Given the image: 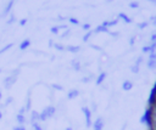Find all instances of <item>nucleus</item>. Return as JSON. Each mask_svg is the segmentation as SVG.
<instances>
[{
	"label": "nucleus",
	"mask_w": 156,
	"mask_h": 130,
	"mask_svg": "<svg viewBox=\"0 0 156 130\" xmlns=\"http://www.w3.org/2000/svg\"><path fill=\"white\" fill-rule=\"evenodd\" d=\"M55 112H56V108H55L54 106H46V107L39 113V121H45V120L52 118L54 114H55Z\"/></svg>",
	"instance_id": "f257e3e1"
},
{
	"label": "nucleus",
	"mask_w": 156,
	"mask_h": 130,
	"mask_svg": "<svg viewBox=\"0 0 156 130\" xmlns=\"http://www.w3.org/2000/svg\"><path fill=\"white\" fill-rule=\"evenodd\" d=\"M18 74H20V69L17 68L16 70H13V72H12V74H11V75H9V77H6V78H5V80H4V86H5V89H6V90L11 89V87H12V85L17 81V77H18Z\"/></svg>",
	"instance_id": "f03ea898"
},
{
	"label": "nucleus",
	"mask_w": 156,
	"mask_h": 130,
	"mask_svg": "<svg viewBox=\"0 0 156 130\" xmlns=\"http://www.w3.org/2000/svg\"><path fill=\"white\" fill-rule=\"evenodd\" d=\"M82 112L85 117V126L87 128H90L93 126V120H91V109L88 107V106H83L82 107Z\"/></svg>",
	"instance_id": "7ed1b4c3"
},
{
	"label": "nucleus",
	"mask_w": 156,
	"mask_h": 130,
	"mask_svg": "<svg viewBox=\"0 0 156 130\" xmlns=\"http://www.w3.org/2000/svg\"><path fill=\"white\" fill-rule=\"evenodd\" d=\"M104 126H105V120L102 117H99L95 119V121H93V129L104 130Z\"/></svg>",
	"instance_id": "20e7f679"
},
{
	"label": "nucleus",
	"mask_w": 156,
	"mask_h": 130,
	"mask_svg": "<svg viewBox=\"0 0 156 130\" xmlns=\"http://www.w3.org/2000/svg\"><path fill=\"white\" fill-rule=\"evenodd\" d=\"M133 86H134V84H133L132 80L126 79V80L122 83V90H123V91H130V90L133 89Z\"/></svg>",
	"instance_id": "39448f33"
},
{
	"label": "nucleus",
	"mask_w": 156,
	"mask_h": 130,
	"mask_svg": "<svg viewBox=\"0 0 156 130\" xmlns=\"http://www.w3.org/2000/svg\"><path fill=\"white\" fill-rule=\"evenodd\" d=\"M106 77H107V73H106V72H101V73L96 77V79H95V84H96V85H101V84L105 81Z\"/></svg>",
	"instance_id": "423d86ee"
},
{
	"label": "nucleus",
	"mask_w": 156,
	"mask_h": 130,
	"mask_svg": "<svg viewBox=\"0 0 156 130\" xmlns=\"http://www.w3.org/2000/svg\"><path fill=\"white\" fill-rule=\"evenodd\" d=\"M117 18H118V19H122L123 22H126V23H128V24L133 22V19H132L128 15H126L124 12H119V13H118V16H117Z\"/></svg>",
	"instance_id": "0eeeda50"
},
{
	"label": "nucleus",
	"mask_w": 156,
	"mask_h": 130,
	"mask_svg": "<svg viewBox=\"0 0 156 130\" xmlns=\"http://www.w3.org/2000/svg\"><path fill=\"white\" fill-rule=\"evenodd\" d=\"M79 94H80V92H79L78 89H72V90H69V91L67 92V98H68V100H73V98L78 97Z\"/></svg>",
	"instance_id": "6e6552de"
},
{
	"label": "nucleus",
	"mask_w": 156,
	"mask_h": 130,
	"mask_svg": "<svg viewBox=\"0 0 156 130\" xmlns=\"http://www.w3.org/2000/svg\"><path fill=\"white\" fill-rule=\"evenodd\" d=\"M118 18H113V19H110V21H104L102 22V26L107 27V28H111V27H115L117 23H118Z\"/></svg>",
	"instance_id": "1a4fd4ad"
},
{
	"label": "nucleus",
	"mask_w": 156,
	"mask_h": 130,
	"mask_svg": "<svg viewBox=\"0 0 156 130\" xmlns=\"http://www.w3.org/2000/svg\"><path fill=\"white\" fill-rule=\"evenodd\" d=\"M66 51L72 52V53H78L80 51V46H78V45H67L66 46Z\"/></svg>",
	"instance_id": "9d476101"
},
{
	"label": "nucleus",
	"mask_w": 156,
	"mask_h": 130,
	"mask_svg": "<svg viewBox=\"0 0 156 130\" xmlns=\"http://www.w3.org/2000/svg\"><path fill=\"white\" fill-rule=\"evenodd\" d=\"M93 33H110V29H108L107 27L100 24V26H98V27L93 30Z\"/></svg>",
	"instance_id": "9b49d317"
},
{
	"label": "nucleus",
	"mask_w": 156,
	"mask_h": 130,
	"mask_svg": "<svg viewBox=\"0 0 156 130\" xmlns=\"http://www.w3.org/2000/svg\"><path fill=\"white\" fill-rule=\"evenodd\" d=\"M29 121H30V124H33V123H35V121H39V112H37V111H32V112H30Z\"/></svg>",
	"instance_id": "f8f14e48"
},
{
	"label": "nucleus",
	"mask_w": 156,
	"mask_h": 130,
	"mask_svg": "<svg viewBox=\"0 0 156 130\" xmlns=\"http://www.w3.org/2000/svg\"><path fill=\"white\" fill-rule=\"evenodd\" d=\"M29 46H30V40H29V39H24V40H22L21 44H20V50L24 51V50H27Z\"/></svg>",
	"instance_id": "ddd939ff"
},
{
	"label": "nucleus",
	"mask_w": 156,
	"mask_h": 130,
	"mask_svg": "<svg viewBox=\"0 0 156 130\" xmlns=\"http://www.w3.org/2000/svg\"><path fill=\"white\" fill-rule=\"evenodd\" d=\"M146 67H147V69H150V70H156V60H147L146 61Z\"/></svg>",
	"instance_id": "4468645a"
},
{
	"label": "nucleus",
	"mask_w": 156,
	"mask_h": 130,
	"mask_svg": "<svg viewBox=\"0 0 156 130\" xmlns=\"http://www.w3.org/2000/svg\"><path fill=\"white\" fill-rule=\"evenodd\" d=\"M26 112H29L32 109V98H30V91L28 92V96H27V102H26Z\"/></svg>",
	"instance_id": "2eb2a0df"
},
{
	"label": "nucleus",
	"mask_w": 156,
	"mask_h": 130,
	"mask_svg": "<svg viewBox=\"0 0 156 130\" xmlns=\"http://www.w3.org/2000/svg\"><path fill=\"white\" fill-rule=\"evenodd\" d=\"M16 121L18 123V125H23L27 121V119H26L24 114H17L16 115Z\"/></svg>",
	"instance_id": "dca6fc26"
},
{
	"label": "nucleus",
	"mask_w": 156,
	"mask_h": 130,
	"mask_svg": "<svg viewBox=\"0 0 156 130\" xmlns=\"http://www.w3.org/2000/svg\"><path fill=\"white\" fill-rule=\"evenodd\" d=\"M13 4H15V0H10V1L7 2V5H6V7H5V10H4L2 15H7V13H9L10 11H11V9H12Z\"/></svg>",
	"instance_id": "f3484780"
},
{
	"label": "nucleus",
	"mask_w": 156,
	"mask_h": 130,
	"mask_svg": "<svg viewBox=\"0 0 156 130\" xmlns=\"http://www.w3.org/2000/svg\"><path fill=\"white\" fill-rule=\"evenodd\" d=\"M149 21H143V22H140V23H138L136 24V28L138 29H140V30H143V29H145V28H147L149 27Z\"/></svg>",
	"instance_id": "a211bd4d"
},
{
	"label": "nucleus",
	"mask_w": 156,
	"mask_h": 130,
	"mask_svg": "<svg viewBox=\"0 0 156 130\" xmlns=\"http://www.w3.org/2000/svg\"><path fill=\"white\" fill-rule=\"evenodd\" d=\"M72 67H73L74 70L79 72V70H80V62H79L78 60H73V61H72Z\"/></svg>",
	"instance_id": "6ab92c4d"
},
{
	"label": "nucleus",
	"mask_w": 156,
	"mask_h": 130,
	"mask_svg": "<svg viewBox=\"0 0 156 130\" xmlns=\"http://www.w3.org/2000/svg\"><path fill=\"white\" fill-rule=\"evenodd\" d=\"M12 46H13V44H12V43H10V44H6V45H5L2 49H0V55H2V53H5L6 51H9V50H10Z\"/></svg>",
	"instance_id": "aec40b11"
},
{
	"label": "nucleus",
	"mask_w": 156,
	"mask_h": 130,
	"mask_svg": "<svg viewBox=\"0 0 156 130\" xmlns=\"http://www.w3.org/2000/svg\"><path fill=\"white\" fill-rule=\"evenodd\" d=\"M129 69H130V72H132L133 74H138V73L140 72V67H139V66H136V64H132Z\"/></svg>",
	"instance_id": "412c9836"
},
{
	"label": "nucleus",
	"mask_w": 156,
	"mask_h": 130,
	"mask_svg": "<svg viewBox=\"0 0 156 130\" xmlns=\"http://www.w3.org/2000/svg\"><path fill=\"white\" fill-rule=\"evenodd\" d=\"M141 52H143V53H151V52H152V50H151L150 44H149V45L143 46V47H141Z\"/></svg>",
	"instance_id": "4be33fe9"
},
{
	"label": "nucleus",
	"mask_w": 156,
	"mask_h": 130,
	"mask_svg": "<svg viewBox=\"0 0 156 130\" xmlns=\"http://www.w3.org/2000/svg\"><path fill=\"white\" fill-rule=\"evenodd\" d=\"M91 34H93V30H88V32H87V33L83 35V41H84V43H87V41L90 39Z\"/></svg>",
	"instance_id": "5701e85b"
},
{
	"label": "nucleus",
	"mask_w": 156,
	"mask_h": 130,
	"mask_svg": "<svg viewBox=\"0 0 156 130\" xmlns=\"http://www.w3.org/2000/svg\"><path fill=\"white\" fill-rule=\"evenodd\" d=\"M54 47H55L57 51H65V50H66V46H63L62 44H57V43L54 44Z\"/></svg>",
	"instance_id": "b1692460"
},
{
	"label": "nucleus",
	"mask_w": 156,
	"mask_h": 130,
	"mask_svg": "<svg viewBox=\"0 0 156 130\" xmlns=\"http://www.w3.org/2000/svg\"><path fill=\"white\" fill-rule=\"evenodd\" d=\"M32 128H33V130H43V128H41V125H40V121L33 123V124H32Z\"/></svg>",
	"instance_id": "393cba45"
},
{
	"label": "nucleus",
	"mask_w": 156,
	"mask_h": 130,
	"mask_svg": "<svg viewBox=\"0 0 156 130\" xmlns=\"http://www.w3.org/2000/svg\"><path fill=\"white\" fill-rule=\"evenodd\" d=\"M139 6H140V4L138 1H130L129 2V7L130 9H139Z\"/></svg>",
	"instance_id": "a878e982"
},
{
	"label": "nucleus",
	"mask_w": 156,
	"mask_h": 130,
	"mask_svg": "<svg viewBox=\"0 0 156 130\" xmlns=\"http://www.w3.org/2000/svg\"><path fill=\"white\" fill-rule=\"evenodd\" d=\"M143 62H144V57H143V56H139V57H138V58L135 60V62H134V64H136V66H139V67H140Z\"/></svg>",
	"instance_id": "bb28decb"
},
{
	"label": "nucleus",
	"mask_w": 156,
	"mask_h": 130,
	"mask_svg": "<svg viewBox=\"0 0 156 130\" xmlns=\"http://www.w3.org/2000/svg\"><path fill=\"white\" fill-rule=\"evenodd\" d=\"M50 32H51L52 34H58V32H60V28H58V26H54V27H51Z\"/></svg>",
	"instance_id": "cd10ccee"
},
{
	"label": "nucleus",
	"mask_w": 156,
	"mask_h": 130,
	"mask_svg": "<svg viewBox=\"0 0 156 130\" xmlns=\"http://www.w3.org/2000/svg\"><path fill=\"white\" fill-rule=\"evenodd\" d=\"M68 22H69V23H72V24H76V26H78V24H79V21H78L77 18H74V17L68 18Z\"/></svg>",
	"instance_id": "c85d7f7f"
},
{
	"label": "nucleus",
	"mask_w": 156,
	"mask_h": 130,
	"mask_svg": "<svg viewBox=\"0 0 156 130\" xmlns=\"http://www.w3.org/2000/svg\"><path fill=\"white\" fill-rule=\"evenodd\" d=\"M51 86H52L55 90H58V91H63V86H62V85H60V84H52Z\"/></svg>",
	"instance_id": "c756f323"
},
{
	"label": "nucleus",
	"mask_w": 156,
	"mask_h": 130,
	"mask_svg": "<svg viewBox=\"0 0 156 130\" xmlns=\"http://www.w3.org/2000/svg\"><path fill=\"white\" fill-rule=\"evenodd\" d=\"M82 29H83V30H85V32L90 30V24H89V23H84V24L82 26Z\"/></svg>",
	"instance_id": "7c9ffc66"
},
{
	"label": "nucleus",
	"mask_w": 156,
	"mask_h": 130,
	"mask_svg": "<svg viewBox=\"0 0 156 130\" xmlns=\"http://www.w3.org/2000/svg\"><path fill=\"white\" fill-rule=\"evenodd\" d=\"M15 21H16V18H15V16H13V15H11V16H10V18L7 19V24H12V23H13Z\"/></svg>",
	"instance_id": "2f4dec72"
},
{
	"label": "nucleus",
	"mask_w": 156,
	"mask_h": 130,
	"mask_svg": "<svg viewBox=\"0 0 156 130\" xmlns=\"http://www.w3.org/2000/svg\"><path fill=\"white\" fill-rule=\"evenodd\" d=\"M69 33H71V30H69L68 28H67V29H65V32L61 34V38H66L67 35H69Z\"/></svg>",
	"instance_id": "473e14b6"
},
{
	"label": "nucleus",
	"mask_w": 156,
	"mask_h": 130,
	"mask_svg": "<svg viewBox=\"0 0 156 130\" xmlns=\"http://www.w3.org/2000/svg\"><path fill=\"white\" fill-rule=\"evenodd\" d=\"M135 40H136V36H134V35H133V36H130V39H129V45H130V46H133V45L135 44Z\"/></svg>",
	"instance_id": "72a5a7b5"
},
{
	"label": "nucleus",
	"mask_w": 156,
	"mask_h": 130,
	"mask_svg": "<svg viewBox=\"0 0 156 130\" xmlns=\"http://www.w3.org/2000/svg\"><path fill=\"white\" fill-rule=\"evenodd\" d=\"M149 23H151L152 26H156V16H152V17H150V19H149Z\"/></svg>",
	"instance_id": "f704fd0d"
},
{
	"label": "nucleus",
	"mask_w": 156,
	"mask_h": 130,
	"mask_svg": "<svg viewBox=\"0 0 156 130\" xmlns=\"http://www.w3.org/2000/svg\"><path fill=\"white\" fill-rule=\"evenodd\" d=\"M150 43H156V32L151 34V36H150Z\"/></svg>",
	"instance_id": "c9c22d12"
},
{
	"label": "nucleus",
	"mask_w": 156,
	"mask_h": 130,
	"mask_svg": "<svg viewBox=\"0 0 156 130\" xmlns=\"http://www.w3.org/2000/svg\"><path fill=\"white\" fill-rule=\"evenodd\" d=\"M12 130H27V129L24 128V125H16Z\"/></svg>",
	"instance_id": "e433bc0d"
},
{
	"label": "nucleus",
	"mask_w": 156,
	"mask_h": 130,
	"mask_svg": "<svg viewBox=\"0 0 156 130\" xmlns=\"http://www.w3.org/2000/svg\"><path fill=\"white\" fill-rule=\"evenodd\" d=\"M90 80H91L90 77H84V78H82V83H89Z\"/></svg>",
	"instance_id": "4c0bfd02"
},
{
	"label": "nucleus",
	"mask_w": 156,
	"mask_h": 130,
	"mask_svg": "<svg viewBox=\"0 0 156 130\" xmlns=\"http://www.w3.org/2000/svg\"><path fill=\"white\" fill-rule=\"evenodd\" d=\"M90 46H91V47H93L94 50H98V51H102V49H101L100 46H98V45H94V44H91Z\"/></svg>",
	"instance_id": "58836bf2"
},
{
	"label": "nucleus",
	"mask_w": 156,
	"mask_h": 130,
	"mask_svg": "<svg viewBox=\"0 0 156 130\" xmlns=\"http://www.w3.org/2000/svg\"><path fill=\"white\" fill-rule=\"evenodd\" d=\"M149 58H150V60H156V52L149 53Z\"/></svg>",
	"instance_id": "ea45409f"
},
{
	"label": "nucleus",
	"mask_w": 156,
	"mask_h": 130,
	"mask_svg": "<svg viewBox=\"0 0 156 130\" xmlns=\"http://www.w3.org/2000/svg\"><path fill=\"white\" fill-rule=\"evenodd\" d=\"M26 23H27V18H23V19L20 21V26H24Z\"/></svg>",
	"instance_id": "a19ab883"
},
{
	"label": "nucleus",
	"mask_w": 156,
	"mask_h": 130,
	"mask_svg": "<svg viewBox=\"0 0 156 130\" xmlns=\"http://www.w3.org/2000/svg\"><path fill=\"white\" fill-rule=\"evenodd\" d=\"M12 101H13V98H12V97H7V100H6V103H5V104H9V103H11Z\"/></svg>",
	"instance_id": "79ce46f5"
},
{
	"label": "nucleus",
	"mask_w": 156,
	"mask_h": 130,
	"mask_svg": "<svg viewBox=\"0 0 156 130\" xmlns=\"http://www.w3.org/2000/svg\"><path fill=\"white\" fill-rule=\"evenodd\" d=\"M24 112H26V108H24V107H22V108L18 111V114H24Z\"/></svg>",
	"instance_id": "37998d69"
},
{
	"label": "nucleus",
	"mask_w": 156,
	"mask_h": 130,
	"mask_svg": "<svg viewBox=\"0 0 156 130\" xmlns=\"http://www.w3.org/2000/svg\"><path fill=\"white\" fill-rule=\"evenodd\" d=\"M146 1H149V2H151V4H154V5H156V0H146Z\"/></svg>",
	"instance_id": "c03bdc74"
},
{
	"label": "nucleus",
	"mask_w": 156,
	"mask_h": 130,
	"mask_svg": "<svg viewBox=\"0 0 156 130\" xmlns=\"http://www.w3.org/2000/svg\"><path fill=\"white\" fill-rule=\"evenodd\" d=\"M49 46H54V41L52 40H49Z\"/></svg>",
	"instance_id": "a18cd8bd"
},
{
	"label": "nucleus",
	"mask_w": 156,
	"mask_h": 130,
	"mask_svg": "<svg viewBox=\"0 0 156 130\" xmlns=\"http://www.w3.org/2000/svg\"><path fill=\"white\" fill-rule=\"evenodd\" d=\"M93 111H96V104L93 102Z\"/></svg>",
	"instance_id": "49530a36"
},
{
	"label": "nucleus",
	"mask_w": 156,
	"mask_h": 130,
	"mask_svg": "<svg viewBox=\"0 0 156 130\" xmlns=\"http://www.w3.org/2000/svg\"><path fill=\"white\" fill-rule=\"evenodd\" d=\"M66 130H73V128H72V126H67Z\"/></svg>",
	"instance_id": "de8ad7c7"
},
{
	"label": "nucleus",
	"mask_w": 156,
	"mask_h": 130,
	"mask_svg": "<svg viewBox=\"0 0 156 130\" xmlns=\"http://www.w3.org/2000/svg\"><path fill=\"white\" fill-rule=\"evenodd\" d=\"M1 98H2V94H1V91H0V101H1Z\"/></svg>",
	"instance_id": "09e8293b"
},
{
	"label": "nucleus",
	"mask_w": 156,
	"mask_h": 130,
	"mask_svg": "<svg viewBox=\"0 0 156 130\" xmlns=\"http://www.w3.org/2000/svg\"><path fill=\"white\" fill-rule=\"evenodd\" d=\"M1 118H2V113H1V111H0V120H1Z\"/></svg>",
	"instance_id": "8fccbe9b"
},
{
	"label": "nucleus",
	"mask_w": 156,
	"mask_h": 130,
	"mask_svg": "<svg viewBox=\"0 0 156 130\" xmlns=\"http://www.w3.org/2000/svg\"><path fill=\"white\" fill-rule=\"evenodd\" d=\"M93 130H98V129H93Z\"/></svg>",
	"instance_id": "3c124183"
},
{
	"label": "nucleus",
	"mask_w": 156,
	"mask_h": 130,
	"mask_svg": "<svg viewBox=\"0 0 156 130\" xmlns=\"http://www.w3.org/2000/svg\"><path fill=\"white\" fill-rule=\"evenodd\" d=\"M0 73H1V69H0Z\"/></svg>",
	"instance_id": "603ef678"
}]
</instances>
